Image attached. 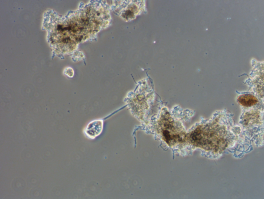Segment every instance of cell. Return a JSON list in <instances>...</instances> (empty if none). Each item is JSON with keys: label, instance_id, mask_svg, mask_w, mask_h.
<instances>
[{"label": "cell", "instance_id": "cell-1", "mask_svg": "<svg viewBox=\"0 0 264 199\" xmlns=\"http://www.w3.org/2000/svg\"><path fill=\"white\" fill-rule=\"evenodd\" d=\"M103 124L102 119L93 120L88 124L84 132L87 137L91 139H93L102 132Z\"/></svg>", "mask_w": 264, "mask_h": 199}, {"label": "cell", "instance_id": "cell-2", "mask_svg": "<svg viewBox=\"0 0 264 199\" xmlns=\"http://www.w3.org/2000/svg\"><path fill=\"white\" fill-rule=\"evenodd\" d=\"M239 103L243 106L251 107L255 104L258 102L257 99L253 96L250 94H243L237 98Z\"/></svg>", "mask_w": 264, "mask_h": 199}, {"label": "cell", "instance_id": "cell-3", "mask_svg": "<svg viewBox=\"0 0 264 199\" xmlns=\"http://www.w3.org/2000/svg\"><path fill=\"white\" fill-rule=\"evenodd\" d=\"M26 186V183L22 178L17 177L14 178L11 184L12 189L16 192H20L24 190Z\"/></svg>", "mask_w": 264, "mask_h": 199}, {"label": "cell", "instance_id": "cell-4", "mask_svg": "<svg viewBox=\"0 0 264 199\" xmlns=\"http://www.w3.org/2000/svg\"><path fill=\"white\" fill-rule=\"evenodd\" d=\"M36 157L35 152L29 148L25 149L22 151L20 157L24 162H29L33 161Z\"/></svg>", "mask_w": 264, "mask_h": 199}, {"label": "cell", "instance_id": "cell-5", "mask_svg": "<svg viewBox=\"0 0 264 199\" xmlns=\"http://www.w3.org/2000/svg\"><path fill=\"white\" fill-rule=\"evenodd\" d=\"M41 179L40 176L35 173L31 174L27 179V184L30 187L34 188L38 186L41 183Z\"/></svg>", "mask_w": 264, "mask_h": 199}, {"label": "cell", "instance_id": "cell-6", "mask_svg": "<svg viewBox=\"0 0 264 199\" xmlns=\"http://www.w3.org/2000/svg\"><path fill=\"white\" fill-rule=\"evenodd\" d=\"M30 196L32 198H42L44 194L43 191L41 188L38 186L33 188L29 193Z\"/></svg>", "mask_w": 264, "mask_h": 199}, {"label": "cell", "instance_id": "cell-7", "mask_svg": "<svg viewBox=\"0 0 264 199\" xmlns=\"http://www.w3.org/2000/svg\"><path fill=\"white\" fill-rule=\"evenodd\" d=\"M120 14L122 17L127 21L133 20L135 17L133 12L129 9L122 11Z\"/></svg>", "mask_w": 264, "mask_h": 199}, {"label": "cell", "instance_id": "cell-8", "mask_svg": "<svg viewBox=\"0 0 264 199\" xmlns=\"http://www.w3.org/2000/svg\"><path fill=\"white\" fill-rule=\"evenodd\" d=\"M48 147H47L43 150L41 153L42 158L45 161H48L52 158L51 153Z\"/></svg>", "mask_w": 264, "mask_h": 199}, {"label": "cell", "instance_id": "cell-9", "mask_svg": "<svg viewBox=\"0 0 264 199\" xmlns=\"http://www.w3.org/2000/svg\"><path fill=\"white\" fill-rule=\"evenodd\" d=\"M64 73L69 77H72L74 74V71L72 68L68 67L65 69Z\"/></svg>", "mask_w": 264, "mask_h": 199}]
</instances>
